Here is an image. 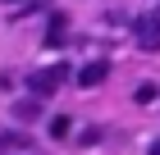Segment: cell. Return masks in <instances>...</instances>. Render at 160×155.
I'll return each instance as SVG.
<instances>
[{
    "label": "cell",
    "instance_id": "6da1fadb",
    "mask_svg": "<svg viewBox=\"0 0 160 155\" xmlns=\"http://www.w3.org/2000/svg\"><path fill=\"white\" fill-rule=\"evenodd\" d=\"M64 78H69V69L64 64H50V69H37L32 78H28V91L32 96H55L64 87Z\"/></svg>",
    "mask_w": 160,
    "mask_h": 155
},
{
    "label": "cell",
    "instance_id": "7a4b0ae2",
    "mask_svg": "<svg viewBox=\"0 0 160 155\" xmlns=\"http://www.w3.org/2000/svg\"><path fill=\"white\" fill-rule=\"evenodd\" d=\"M133 36L142 50H160V9H147L142 18L133 23Z\"/></svg>",
    "mask_w": 160,
    "mask_h": 155
},
{
    "label": "cell",
    "instance_id": "3957f363",
    "mask_svg": "<svg viewBox=\"0 0 160 155\" xmlns=\"http://www.w3.org/2000/svg\"><path fill=\"white\" fill-rule=\"evenodd\" d=\"M64 23H69L64 14H50V27H46V46H60V41H64Z\"/></svg>",
    "mask_w": 160,
    "mask_h": 155
},
{
    "label": "cell",
    "instance_id": "277c9868",
    "mask_svg": "<svg viewBox=\"0 0 160 155\" xmlns=\"http://www.w3.org/2000/svg\"><path fill=\"white\" fill-rule=\"evenodd\" d=\"M105 73H110L105 64H87V69L78 73V82H82V87H96V82H105Z\"/></svg>",
    "mask_w": 160,
    "mask_h": 155
},
{
    "label": "cell",
    "instance_id": "5b68a950",
    "mask_svg": "<svg viewBox=\"0 0 160 155\" xmlns=\"http://www.w3.org/2000/svg\"><path fill=\"white\" fill-rule=\"evenodd\" d=\"M133 100H137V105H156V100H160V91H156L151 82H142V87H137V96H133Z\"/></svg>",
    "mask_w": 160,
    "mask_h": 155
},
{
    "label": "cell",
    "instance_id": "8992f818",
    "mask_svg": "<svg viewBox=\"0 0 160 155\" xmlns=\"http://www.w3.org/2000/svg\"><path fill=\"white\" fill-rule=\"evenodd\" d=\"M50 137H69V119H64V114L50 119Z\"/></svg>",
    "mask_w": 160,
    "mask_h": 155
},
{
    "label": "cell",
    "instance_id": "52a82bcc",
    "mask_svg": "<svg viewBox=\"0 0 160 155\" xmlns=\"http://www.w3.org/2000/svg\"><path fill=\"white\" fill-rule=\"evenodd\" d=\"M151 155H160V142H156V146H151Z\"/></svg>",
    "mask_w": 160,
    "mask_h": 155
}]
</instances>
